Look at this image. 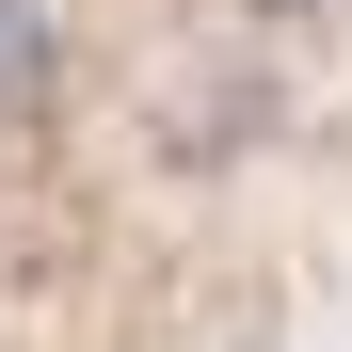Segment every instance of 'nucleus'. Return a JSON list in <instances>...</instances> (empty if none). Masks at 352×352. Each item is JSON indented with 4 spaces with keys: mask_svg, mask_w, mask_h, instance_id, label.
Instances as JSON below:
<instances>
[{
    "mask_svg": "<svg viewBox=\"0 0 352 352\" xmlns=\"http://www.w3.org/2000/svg\"><path fill=\"white\" fill-rule=\"evenodd\" d=\"M32 80H48V0H0V129L32 112Z\"/></svg>",
    "mask_w": 352,
    "mask_h": 352,
    "instance_id": "obj_1",
    "label": "nucleus"
}]
</instances>
